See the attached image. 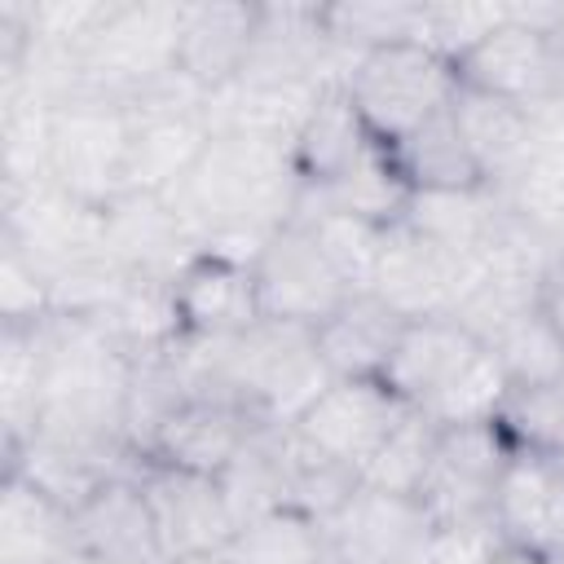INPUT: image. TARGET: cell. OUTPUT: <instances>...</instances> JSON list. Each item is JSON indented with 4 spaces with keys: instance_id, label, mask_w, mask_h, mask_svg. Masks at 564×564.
I'll list each match as a JSON object with an SVG mask.
<instances>
[{
    "instance_id": "obj_1",
    "label": "cell",
    "mask_w": 564,
    "mask_h": 564,
    "mask_svg": "<svg viewBox=\"0 0 564 564\" xmlns=\"http://www.w3.org/2000/svg\"><path fill=\"white\" fill-rule=\"evenodd\" d=\"M300 189L304 185L286 141L212 132V141L167 198L176 203L203 251L251 264L256 251L295 220Z\"/></svg>"
},
{
    "instance_id": "obj_2",
    "label": "cell",
    "mask_w": 564,
    "mask_h": 564,
    "mask_svg": "<svg viewBox=\"0 0 564 564\" xmlns=\"http://www.w3.org/2000/svg\"><path fill=\"white\" fill-rule=\"evenodd\" d=\"M132 366L137 361L101 326L53 313L44 322V379H40L35 427L128 445L123 410H128Z\"/></svg>"
},
{
    "instance_id": "obj_3",
    "label": "cell",
    "mask_w": 564,
    "mask_h": 564,
    "mask_svg": "<svg viewBox=\"0 0 564 564\" xmlns=\"http://www.w3.org/2000/svg\"><path fill=\"white\" fill-rule=\"evenodd\" d=\"M458 84L498 97L538 123L564 119V31L555 4H511L458 62Z\"/></svg>"
},
{
    "instance_id": "obj_4",
    "label": "cell",
    "mask_w": 564,
    "mask_h": 564,
    "mask_svg": "<svg viewBox=\"0 0 564 564\" xmlns=\"http://www.w3.org/2000/svg\"><path fill=\"white\" fill-rule=\"evenodd\" d=\"M330 379L317 335L295 322L260 317L220 348V397L238 401L256 423L291 427Z\"/></svg>"
},
{
    "instance_id": "obj_5",
    "label": "cell",
    "mask_w": 564,
    "mask_h": 564,
    "mask_svg": "<svg viewBox=\"0 0 564 564\" xmlns=\"http://www.w3.org/2000/svg\"><path fill=\"white\" fill-rule=\"evenodd\" d=\"M185 0H110L97 22L75 93H97L132 106L181 70Z\"/></svg>"
},
{
    "instance_id": "obj_6",
    "label": "cell",
    "mask_w": 564,
    "mask_h": 564,
    "mask_svg": "<svg viewBox=\"0 0 564 564\" xmlns=\"http://www.w3.org/2000/svg\"><path fill=\"white\" fill-rule=\"evenodd\" d=\"M339 84L357 106L366 132L383 145H397L401 137L449 110L458 93V70L423 40H392L357 53Z\"/></svg>"
},
{
    "instance_id": "obj_7",
    "label": "cell",
    "mask_w": 564,
    "mask_h": 564,
    "mask_svg": "<svg viewBox=\"0 0 564 564\" xmlns=\"http://www.w3.org/2000/svg\"><path fill=\"white\" fill-rule=\"evenodd\" d=\"M132 110L97 93H70L53 106L44 176L88 207H110L128 194Z\"/></svg>"
},
{
    "instance_id": "obj_8",
    "label": "cell",
    "mask_w": 564,
    "mask_h": 564,
    "mask_svg": "<svg viewBox=\"0 0 564 564\" xmlns=\"http://www.w3.org/2000/svg\"><path fill=\"white\" fill-rule=\"evenodd\" d=\"M0 242L22 251L53 291L106 260L101 207L70 198L53 181L0 194Z\"/></svg>"
},
{
    "instance_id": "obj_9",
    "label": "cell",
    "mask_w": 564,
    "mask_h": 564,
    "mask_svg": "<svg viewBox=\"0 0 564 564\" xmlns=\"http://www.w3.org/2000/svg\"><path fill=\"white\" fill-rule=\"evenodd\" d=\"M520 449L507 441L498 419L489 423H463V427H441L432 467L419 485V502L436 524H458V520H489L498 485Z\"/></svg>"
},
{
    "instance_id": "obj_10",
    "label": "cell",
    "mask_w": 564,
    "mask_h": 564,
    "mask_svg": "<svg viewBox=\"0 0 564 564\" xmlns=\"http://www.w3.org/2000/svg\"><path fill=\"white\" fill-rule=\"evenodd\" d=\"M251 278H256V295H260V317L295 322L308 330H317L348 295H357V291H348V282L335 273V264L326 260V251L300 220L282 225L256 251Z\"/></svg>"
},
{
    "instance_id": "obj_11",
    "label": "cell",
    "mask_w": 564,
    "mask_h": 564,
    "mask_svg": "<svg viewBox=\"0 0 564 564\" xmlns=\"http://www.w3.org/2000/svg\"><path fill=\"white\" fill-rule=\"evenodd\" d=\"M476 273H480V260H458L436 242H427L423 234H414L410 225H392L383 234L370 291L388 308H397L405 322L454 317L471 295Z\"/></svg>"
},
{
    "instance_id": "obj_12",
    "label": "cell",
    "mask_w": 564,
    "mask_h": 564,
    "mask_svg": "<svg viewBox=\"0 0 564 564\" xmlns=\"http://www.w3.org/2000/svg\"><path fill=\"white\" fill-rule=\"evenodd\" d=\"M405 410L383 379H330L291 427L304 445L361 476Z\"/></svg>"
},
{
    "instance_id": "obj_13",
    "label": "cell",
    "mask_w": 564,
    "mask_h": 564,
    "mask_svg": "<svg viewBox=\"0 0 564 564\" xmlns=\"http://www.w3.org/2000/svg\"><path fill=\"white\" fill-rule=\"evenodd\" d=\"M101 242L119 273L163 286H172L203 251L176 203L150 189H128L110 207H101Z\"/></svg>"
},
{
    "instance_id": "obj_14",
    "label": "cell",
    "mask_w": 564,
    "mask_h": 564,
    "mask_svg": "<svg viewBox=\"0 0 564 564\" xmlns=\"http://www.w3.org/2000/svg\"><path fill=\"white\" fill-rule=\"evenodd\" d=\"M0 458H4V476H22L66 511L88 502L106 480L137 471L141 463L128 445L88 441L57 427H31L18 445H0Z\"/></svg>"
},
{
    "instance_id": "obj_15",
    "label": "cell",
    "mask_w": 564,
    "mask_h": 564,
    "mask_svg": "<svg viewBox=\"0 0 564 564\" xmlns=\"http://www.w3.org/2000/svg\"><path fill=\"white\" fill-rule=\"evenodd\" d=\"M137 480L145 489L167 564L185 560V555L225 551L234 542L238 524H234V511H229L216 476L181 471V467H163V463H137Z\"/></svg>"
},
{
    "instance_id": "obj_16",
    "label": "cell",
    "mask_w": 564,
    "mask_h": 564,
    "mask_svg": "<svg viewBox=\"0 0 564 564\" xmlns=\"http://www.w3.org/2000/svg\"><path fill=\"white\" fill-rule=\"evenodd\" d=\"M322 529L348 564H414L436 520L414 494L357 485Z\"/></svg>"
},
{
    "instance_id": "obj_17",
    "label": "cell",
    "mask_w": 564,
    "mask_h": 564,
    "mask_svg": "<svg viewBox=\"0 0 564 564\" xmlns=\"http://www.w3.org/2000/svg\"><path fill=\"white\" fill-rule=\"evenodd\" d=\"M485 357V344L458 322V317H423L405 322L397 352L383 370V383L414 410H432L454 383H463L476 361Z\"/></svg>"
},
{
    "instance_id": "obj_18",
    "label": "cell",
    "mask_w": 564,
    "mask_h": 564,
    "mask_svg": "<svg viewBox=\"0 0 564 564\" xmlns=\"http://www.w3.org/2000/svg\"><path fill=\"white\" fill-rule=\"evenodd\" d=\"M256 427L260 423L229 397H185L163 419V427L145 445L141 463H163V467H181V471L220 476Z\"/></svg>"
},
{
    "instance_id": "obj_19",
    "label": "cell",
    "mask_w": 564,
    "mask_h": 564,
    "mask_svg": "<svg viewBox=\"0 0 564 564\" xmlns=\"http://www.w3.org/2000/svg\"><path fill=\"white\" fill-rule=\"evenodd\" d=\"M181 335H207V339H234L247 326L260 322V295L251 264L198 251L185 273L172 282Z\"/></svg>"
},
{
    "instance_id": "obj_20",
    "label": "cell",
    "mask_w": 564,
    "mask_h": 564,
    "mask_svg": "<svg viewBox=\"0 0 564 564\" xmlns=\"http://www.w3.org/2000/svg\"><path fill=\"white\" fill-rule=\"evenodd\" d=\"M75 546L79 555L106 564H167L137 471L106 480L88 502L75 507Z\"/></svg>"
},
{
    "instance_id": "obj_21",
    "label": "cell",
    "mask_w": 564,
    "mask_h": 564,
    "mask_svg": "<svg viewBox=\"0 0 564 564\" xmlns=\"http://www.w3.org/2000/svg\"><path fill=\"white\" fill-rule=\"evenodd\" d=\"M449 110H454V123H458V132H463L476 167H480V181L494 185L498 194L507 185H516L542 150L546 123H538L533 115H524L498 97H485V93L458 84Z\"/></svg>"
},
{
    "instance_id": "obj_22",
    "label": "cell",
    "mask_w": 564,
    "mask_h": 564,
    "mask_svg": "<svg viewBox=\"0 0 564 564\" xmlns=\"http://www.w3.org/2000/svg\"><path fill=\"white\" fill-rule=\"evenodd\" d=\"M260 0H185L181 75L207 97L242 75Z\"/></svg>"
},
{
    "instance_id": "obj_23",
    "label": "cell",
    "mask_w": 564,
    "mask_h": 564,
    "mask_svg": "<svg viewBox=\"0 0 564 564\" xmlns=\"http://www.w3.org/2000/svg\"><path fill=\"white\" fill-rule=\"evenodd\" d=\"M401 330H405V317L397 308H388L375 291H357L313 335L335 379H383Z\"/></svg>"
},
{
    "instance_id": "obj_24",
    "label": "cell",
    "mask_w": 564,
    "mask_h": 564,
    "mask_svg": "<svg viewBox=\"0 0 564 564\" xmlns=\"http://www.w3.org/2000/svg\"><path fill=\"white\" fill-rule=\"evenodd\" d=\"M502 220H507V198L494 185H467V189H414L401 225H410L414 234H423L427 242H436L458 260H480L498 238Z\"/></svg>"
},
{
    "instance_id": "obj_25",
    "label": "cell",
    "mask_w": 564,
    "mask_h": 564,
    "mask_svg": "<svg viewBox=\"0 0 564 564\" xmlns=\"http://www.w3.org/2000/svg\"><path fill=\"white\" fill-rule=\"evenodd\" d=\"M370 145H375V137L366 132V123H361L357 106L348 101L344 84H326L322 97L313 101L308 119H304L300 132L291 137V163H295L304 189H326V185L339 181Z\"/></svg>"
},
{
    "instance_id": "obj_26",
    "label": "cell",
    "mask_w": 564,
    "mask_h": 564,
    "mask_svg": "<svg viewBox=\"0 0 564 564\" xmlns=\"http://www.w3.org/2000/svg\"><path fill=\"white\" fill-rule=\"evenodd\" d=\"M75 546V511L26 485L0 476V564H66Z\"/></svg>"
},
{
    "instance_id": "obj_27",
    "label": "cell",
    "mask_w": 564,
    "mask_h": 564,
    "mask_svg": "<svg viewBox=\"0 0 564 564\" xmlns=\"http://www.w3.org/2000/svg\"><path fill=\"white\" fill-rule=\"evenodd\" d=\"M216 480L225 489V502L238 529L260 516L286 511L291 507V427L260 423Z\"/></svg>"
},
{
    "instance_id": "obj_28",
    "label": "cell",
    "mask_w": 564,
    "mask_h": 564,
    "mask_svg": "<svg viewBox=\"0 0 564 564\" xmlns=\"http://www.w3.org/2000/svg\"><path fill=\"white\" fill-rule=\"evenodd\" d=\"M555 485L560 463L542 454H516L498 498H494V524L511 546H529L551 555V511H555Z\"/></svg>"
},
{
    "instance_id": "obj_29",
    "label": "cell",
    "mask_w": 564,
    "mask_h": 564,
    "mask_svg": "<svg viewBox=\"0 0 564 564\" xmlns=\"http://www.w3.org/2000/svg\"><path fill=\"white\" fill-rule=\"evenodd\" d=\"M388 150H392L401 176L410 181V189H467V185H485L480 167H476L458 123H454V110H441L436 119H427L423 128H414L410 137H401Z\"/></svg>"
},
{
    "instance_id": "obj_30",
    "label": "cell",
    "mask_w": 564,
    "mask_h": 564,
    "mask_svg": "<svg viewBox=\"0 0 564 564\" xmlns=\"http://www.w3.org/2000/svg\"><path fill=\"white\" fill-rule=\"evenodd\" d=\"M485 352L498 361L507 388H546L564 375V335L551 326L542 308L516 313L498 330H489Z\"/></svg>"
},
{
    "instance_id": "obj_31",
    "label": "cell",
    "mask_w": 564,
    "mask_h": 564,
    "mask_svg": "<svg viewBox=\"0 0 564 564\" xmlns=\"http://www.w3.org/2000/svg\"><path fill=\"white\" fill-rule=\"evenodd\" d=\"M44 379V322L40 326H0V432L4 445H18L40 414Z\"/></svg>"
},
{
    "instance_id": "obj_32",
    "label": "cell",
    "mask_w": 564,
    "mask_h": 564,
    "mask_svg": "<svg viewBox=\"0 0 564 564\" xmlns=\"http://www.w3.org/2000/svg\"><path fill=\"white\" fill-rule=\"evenodd\" d=\"M295 220L317 238V247L326 251L335 273L348 282V291H370L388 229H379L370 220H357L348 212H335V207H300Z\"/></svg>"
},
{
    "instance_id": "obj_33",
    "label": "cell",
    "mask_w": 564,
    "mask_h": 564,
    "mask_svg": "<svg viewBox=\"0 0 564 564\" xmlns=\"http://www.w3.org/2000/svg\"><path fill=\"white\" fill-rule=\"evenodd\" d=\"M436 436L441 427L423 414V410H405L397 419V427L388 432V441L375 449V458L366 463L361 471V485H375V489H388V494H414L419 498V485L432 467V454H436Z\"/></svg>"
},
{
    "instance_id": "obj_34",
    "label": "cell",
    "mask_w": 564,
    "mask_h": 564,
    "mask_svg": "<svg viewBox=\"0 0 564 564\" xmlns=\"http://www.w3.org/2000/svg\"><path fill=\"white\" fill-rule=\"evenodd\" d=\"M234 564H313L326 551V529L304 511H273L234 533Z\"/></svg>"
},
{
    "instance_id": "obj_35",
    "label": "cell",
    "mask_w": 564,
    "mask_h": 564,
    "mask_svg": "<svg viewBox=\"0 0 564 564\" xmlns=\"http://www.w3.org/2000/svg\"><path fill=\"white\" fill-rule=\"evenodd\" d=\"M326 26L330 40L357 57L366 48L392 44V40H419L423 31V4L414 0H348V4H326Z\"/></svg>"
},
{
    "instance_id": "obj_36",
    "label": "cell",
    "mask_w": 564,
    "mask_h": 564,
    "mask_svg": "<svg viewBox=\"0 0 564 564\" xmlns=\"http://www.w3.org/2000/svg\"><path fill=\"white\" fill-rule=\"evenodd\" d=\"M498 427L507 432V441L520 454L560 458V449H564V392L555 383L511 388L502 410H498Z\"/></svg>"
},
{
    "instance_id": "obj_37",
    "label": "cell",
    "mask_w": 564,
    "mask_h": 564,
    "mask_svg": "<svg viewBox=\"0 0 564 564\" xmlns=\"http://www.w3.org/2000/svg\"><path fill=\"white\" fill-rule=\"evenodd\" d=\"M48 317H53V291L44 273L22 251L0 242V326H40Z\"/></svg>"
},
{
    "instance_id": "obj_38",
    "label": "cell",
    "mask_w": 564,
    "mask_h": 564,
    "mask_svg": "<svg viewBox=\"0 0 564 564\" xmlns=\"http://www.w3.org/2000/svg\"><path fill=\"white\" fill-rule=\"evenodd\" d=\"M507 546L502 529L489 520H458V524H436L423 555L414 564H489Z\"/></svg>"
},
{
    "instance_id": "obj_39",
    "label": "cell",
    "mask_w": 564,
    "mask_h": 564,
    "mask_svg": "<svg viewBox=\"0 0 564 564\" xmlns=\"http://www.w3.org/2000/svg\"><path fill=\"white\" fill-rule=\"evenodd\" d=\"M538 308L551 317V326L564 335V251L551 260L546 278H542V295H538Z\"/></svg>"
},
{
    "instance_id": "obj_40",
    "label": "cell",
    "mask_w": 564,
    "mask_h": 564,
    "mask_svg": "<svg viewBox=\"0 0 564 564\" xmlns=\"http://www.w3.org/2000/svg\"><path fill=\"white\" fill-rule=\"evenodd\" d=\"M551 555H564V467L555 485V511H551Z\"/></svg>"
},
{
    "instance_id": "obj_41",
    "label": "cell",
    "mask_w": 564,
    "mask_h": 564,
    "mask_svg": "<svg viewBox=\"0 0 564 564\" xmlns=\"http://www.w3.org/2000/svg\"><path fill=\"white\" fill-rule=\"evenodd\" d=\"M489 564H551V555L529 551V546H511V542H507V546H502V551H498Z\"/></svg>"
},
{
    "instance_id": "obj_42",
    "label": "cell",
    "mask_w": 564,
    "mask_h": 564,
    "mask_svg": "<svg viewBox=\"0 0 564 564\" xmlns=\"http://www.w3.org/2000/svg\"><path fill=\"white\" fill-rule=\"evenodd\" d=\"M172 564H234L229 551H207V555H185V560H172Z\"/></svg>"
},
{
    "instance_id": "obj_43",
    "label": "cell",
    "mask_w": 564,
    "mask_h": 564,
    "mask_svg": "<svg viewBox=\"0 0 564 564\" xmlns=\"http://www.w3.org/2000/svg\"><path fill=\"white\" fill-rule=\"evenodd\" d=\"M555 238H560V247H564V203H560V212H555Z\"/></svg>"
},
{
    "instance_id": "obj_44",
    "label": "cell",
    "mask_w": 564,
    "mask_h": 564,
    "mask_svg": "<svg viewBox=\"0 0 564 564\" xmlns=\"http://www.w3.org/2000/svg\"><path fill=\"white\" fill-rule=\"evenodd\" d=\"M66 564H106V560H93V555H70Z\"/></svg>"
},
{
    "instance_id": "obj_45",
    "label": "cell",
    "mask_w": 564,
    "mask_h": 564,
    "mask_svg": "<svg viewBox=\"0 0 564 564\" xmlns=\"http://www.w3.org/2000/svg\"><path fill=\"white\" fill-rule=\"evenodd\" d=\"M555 388H560V392H564V375H560V379H555Z\"/></svg>"
},
{
    "instance_id": "obj_46",
    "label": "cell",
    "mask_w": 564,
    "mask_h": 564,
    "mask_svg": "<svg viewBox=\"0 0 564 564\" xmlns=\"http://www.w3.org/2000/svg\"><path fill=\"white\" fill-rule=\"evenodd\" d=\"M551 564H564V555H551Z\"/></svg>"
},
{
    "instance_id": "obj_47",
    "label": "cell",
    "mask_w": 564,
    "mask_h": 564,
    "mask_svg": "<svg viewBox=\"0 0 564 564\" xmlns=\"http://www.w3.org/2000/svg\"><path fill=\"white\" fill-rule=\"evenodd\" d=\"M555 463H560V467H564V449H560V458H555Z\"/></svg>"
}]
</instances>
